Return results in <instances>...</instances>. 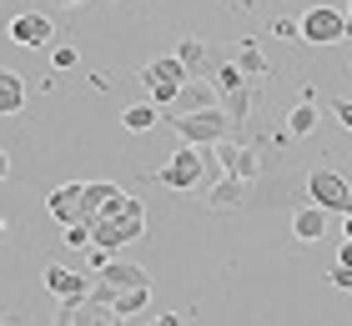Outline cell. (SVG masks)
I'll use <instances>...</instances> for the list:
<instances>
[{
	"mask_svg": "<svg viewBox=\"0 0 352 326\" xmlns=\"http://www.w3.org/2000/svg\"><path fill=\"white\" fill-rule=\"evenodd\" d=\"M91 236H96V246H106L111 256H116L121 246H131V241L146 236V206H141L131 191H121L116 201L91 221Z\"/></svg>",
	"mask_w": 352,
	"mask_h": 326,
	"instance_id": "obj_1",
	"label": "cell"
},
{
	"mask_svg": "<svg viewBox=\"0 0 352 326\" xmlns=\"http://www.w3.org/2000/svg\"><path fill=\"white\" fill-rule=\"evenodd\" d=\"M217 156H221V171H232V176H247V181H257V171H262V156L252 151V145H242V141H221L217 145Z\"/></svg>",
	"mask_w": 352,
	"mask_h": 326,
	"instance_id": "obj_12",
	"label": "cell"
},
{
	"mask_svg": "<svg viewBox=\"0 0 352 326\" xmlns=\"http://www.w3.org/2000/svg\"><path fill=\"white\" fill-rule=\"evenodd\" d=\"M347 15H352V5H347Z\"/></svg>",
	"mask_w": 352,
	"mask_h": 326,
	"instance_id": "obj_30",
	"label": "cell"
},
{
	"mask_svg": "<svg viewBox=\"0 0 352 326\" xmlns=\"http://www.w3.org/2000/svg\"><path fill=\"white\" fill-rule=\"evenodd\" d=\"M56 5H60V10H76V5H86V0H56Z\"/></svg>",
	"mask_w": 352,
	"mask_h": 326,
	"instance_id": "obj_27",
	"label": "cell"
},
{
	"mask_svg": "<svg viewBox=\"0 0 352 326\" xmlns=\"http://www.w3.org/2000/svg\"><path fill=\"white\" fill-rule=\"evenodd\" d=\"M45 211H51V221H60V226L81 221V211H86V181H66V186H56L51 196H45Z\"/></svg>",
	"mask_w": 352,
	"mask_h": 326,
	"instance_id": "obj_10",
	"label": "cell"
},
{
	"mask_svg": "<svg viewBox=\"0 0 352 326\" xmlns=\"http://www.w3.org/2000/svg\"><path fill=\"white\" fill-rule=\"evenodd\" d=\"M21 106H25L21 71H0V116H21Z\"/></svg>",
	"mask_w": 352,
	"mask_h": 326,
	"instance_id": "obj_17",
	"label": "cell"
},
{
	"mask_svg": "<svg viewBox=\"0 0 352 326\" xmlns=\"http://www.w3.org/2000/svg\"><path fill=\"white\" fill-rule=\"evenodd\" d=\"M141 281H151L146 266H136V261H111V266L101 271V281L91 286V306H111L126 286H141Z\"/></svg>",
	"mask_w": 352,
	"mask_h": 326,
	"instance_id": "obj_7",
	"label": "cell"
},
{
	"mask_svg": "<svg viewBox=\"0 0 352 326\" xmlns=\"http://www.w3.org/2000/svg\"><path fill=\"white\" fill-rule=\"evenodd\" d=\"M91 286L96 281H86V276L71 271V266H45V291L60 296V301H86L91 306Z\"/></svg>",
	"mask_w": 352,
	"mask_h": 326,
	"instance_id": "obj_11",
	"label": "cell"
},
{
	"mask_svg": "<svg viewBox=\"0 0 352 326\" xmlns=\"http://www.w3.org/2000/svg\"><path fill=\"white\" fill-rule=\"evenodd\" d=\"M111 5H116V0H111Z\"/></svg>",
	"mask_w": 352,
	"mask_h": 326,
	"instance_id": "obj_31",
	"label": "cell"
},
{
	"mask_svg": "<svg viewBox=\"0 0 352 326\" xmlns=\"http://www.w3.org/2000/svg\"><path fill=\"white\" fill-rule=\"evenodd\" d=\"M327 216H332V211H322L317 201L297 206V211H292V236L302 241V246H317V241L327 236Z\"/></svg>",
	"mask_w": 352,
	"mask_h": 326,
	"instance_id": "obj_13",
	"label": "cell"
},
{
	"mask_svg": "<svg viewBox=\"0 0 352 326\" xmlns=\"http://www.w3.org/2000/svg\"><path fill=\"white\" fill-rule=\"evenodd\" d=\"M206 106H221V91H217V80H201V75H191L182 95H176V110H206Z\"/></svg>",
	"mask_w": 352,
	"mask_h": 326,
	"instance_id": "obj_14",
	"label": "cell"
},
{
	"mask_svg": "<svg viewBox=\"0 0 352 326\" xmlns=\"http://www.w3.org/2000/svg\"><path fill=\"white\" fill-rule=\"evenodd\" d=\"M151 306V281H141V286H126L116 301H111V312H116L121 321H131V316H141Z\"/></svg>",
	"mask_w": 352,
	"mask_h": 326,
	"instance_id": "obj_16",
	"label": "cell"
},
{
	"mask_svg": "<svg viewBox=\"0 0 352 326\" xmlns=\"http://www.w3.org/2000/svg\"><path fill=\"white\" fill-rule=\"evenodd\" d=\"M247 186H252L247 176H232V171H227V176H221V186L206 196V206H212V211H236V206L247 201Z\"/></svg>",
	"mask_w": 352,
	"mask_h": 326,
	"instance_id": "obj_15",
	"label": "cell"
},
{
	"mask_svg": "<svg viewBox=\"0 0 352 326\" xmlns=\"http://www.w3.org/2000/svg\"><path fill=\"white\" fill-rule=\"evenodd\" d=\"M116 196H121L116 181H86V211H81V221H96L111 201H116Z\"/></svg>",
	"mask_w": 352,
	"mask_h": 326,
	"instance_id": "obj_19",
	"label": "cell"
},
{
	"mask_svg": "<svg viewBox=\"0 0 352 326\" xmlns=\"http://www.w3.org/2000/svg\"><path fill=\"white\" fill-rule=\"evenodd\" d=\"M51 65H56V71H76V65H81V51H76V45H56Z\"/></svg>",
	"mask_w": 352,
	"mask_h": 326,
	"instance_id": "obj_23",
	"label": "cell"
},
{
	"mask_svg": "<svg viewBox=\"0 0 352 326\" xmlns=\"http://www.w3.org/2000/svg\"><path fill=\"white\" fill-rule=\"evenodd\" d=\"M347 21H352V15H347ZM347 40H352V25H347Z\"/></svg>",
	"mask_w": 352,
	"mask_h": 326,
	"instance_id": "obj_29",
	"label": "cell"
},
{
	"mask_svg": "<svg viewBox=\"0 0 352 326\" xmlns=\"http://www.w3.org/2000/svg\"><path fill=\"white\" fill-rule=\"evenodd\" d=\"M212 80H217V91H221V110L242 126L247 116H252V75L236 65V56L232 60H217L212 65Z\"/></svg>",
	"mask_w": 352,
	"mask_h": 326,
	"instance_id": "obj_3",
	"label": "cell"
},
{
	"mask_svg": "<svg viewBox=\"0 0 352 326\" xmlns=\"http://www.w3.org/2000/svg\"><path fill=\"white\" fill-rule=\"evenodd\" d=\"M186 80H191V71H186L182 56H156V60H146V71H141V86H146V95L156 106H176V95H182Z\"/></svg>",
	"mask_w": 352,
	"mask_h": 326,
	"instance_id": "obj_4",
	"label": "cell"
},
{
	"mask_svg": "<svg viewBox=\"0 0 352 326\" xmlns=\"http://www.w3.org/2000/svg\"><path fill=\"white\" fill-rule=\"evenodd\" d=\"M338 261H342V266H352V236L342 241V251H338Z\"/></svg>",
	"mask_w": 352,
	"mask_h": 326,
	"instance_id": "obj_26",
	"label": "cell"
},
{
	"mask_svg": "<svg viewBox=\"0 0 352 326\" xmlns=\"http://www.w3.org/2000/svg\"><path fill=\"white\" fill-rule=\"evenodd\" d=\"M327 110L342 121V130H352V101H342V95H338V101H327Z\"/></svg>",
	"mask_w": 352,
	"mask_h": 326,
	"instance_id": "obj_25",
	"label": "cell"
},
{
	"mask_svg": "<svg viewBox=\"0 0 352 326\" xmlns=\"http://www.w3.org/2000/svg\"><path fill=\"white\" fill-rule=\"evenodd\" d=\"M342 236H352V211H347V216H342Z\"/></svg>",
	"mask_w": 352,
	"mask_h": 326,
	"instance_id": "obj_28",
	"label": "cell"
},
{
	"mask_svg": "<svg viewBox=\"0 0 352 326\" xmlns=\"http://www.w3.org/2000/svg\"><path fill=\"white\" fill-rule=\"evenodd\" d=\"M10 40L25 45V51H45V45L56 40V21H51V15H41V10L15 15V21H10Z\"/></svg>",
	"mask_w": 352,
	"mask_h": 326,
	"instance_id": "obj_9",
	"label": "cell"
},
{
	"mask_svg": "<svg viewBox=\"0 0 352 326\" xmlns=\"http://www.w3.org/2000/svg\"><path fill=\"white\" fill-rule=\"evenodd\" d=\"M347 15L342 10H332V5H312L307 15H302V40L307 45H338L347 40Z\"/></svg>",
	"mask_w": 352,
	"mask_h": 326,
	"instance_id": "obj_8",
	"label": "cell"
},
{
	"mask_svg": "<svg viewBox=\"0 0 352 326\" xmlns=\"http://www.w3.org/2000/svg\"><path fill=\"white\" fill-rule=\"evenodd\" d=\"M307 196L322 211H332V216H347L352 211V186H347V176L342 171H327V166H317L307 176Z\"/></svg>",
	"mask_w": 352,
	"mask_h": 326,
	"instance_id": "obj_6",
	"label": "cell"
},
{
	"mask_svg": "<svg viewBox=\"0 0 352 326\" xmlns=\"http://www.w3.org/2000/svg\"><path fill=\"white\" fill-rule=\"evenodd\" d=\"M176 56L186 60V71H191V75H212V71H206V65H212V45H206V40H197V36H182Z\"/></svg>",
	"mask_w": 352,
	"mask_h": 326,
	"instance_id": "obj_20",
	"label": "cell"
},
{
	"mask_svg": "<svg viewBox=\"0 0 352 326\" xmlns=\"http://www.w3.org/2000/svg\"><path fill=\"white\" fill-rule=\"evenodd\" d=\"M171 126H176V136L182 141H191V145H221L232 136V116L221 106H206V110H176V116H166Z\"/></svg>",
	"mask_w": 352,
	"mask_h": 326,
	"instance_id": "obj_2",
	"label": "cell"
},
{
	"mask_svg": "<svg viewBox=\"0 0 352 326\" xmlns=\"http://www.w3.org/2000/svg\"><path fill=\"white\" fill-rule=\"evenodd\" d=\"M327 281L338 286V291H347V296H352V266H342V261H338V266L327 271Z\"/></svg>",
	"mask_w": 352,
	"mask_h": 326,
	"instance_id": "obj_24",
	"label": "cell"
},
{
	"mask_svg": "<svg viewBox=\"0 0 352 326\" xmlns=\"http://www.w3.org/2000/svg\"><path fill=\"white\" fill-rule=\"evenodd\" d=\"M236 65H242V71H247L252 80H262V75H272V71H267V56L257 51V40H242V51H236Z\"/></svg>",
	"mask_w": 352,
	"mask_h": 326,
	"instance_id": "obj_22",
	"label": "cell"
},
{
	"mask_svg": "<svg viewBox=\"0 0 352 326\" xmlns=\"http://www.w3.org/2000/svg\"><path fill=\"white\" fill-rule=\"evenodd\" d=\"M201 176H206V145H191V141H182L171 151V161L162 171H156V181H162L166 191H197L201 186Z\"/></svg>",
	"mask_w": 352,
	"mask_h": 326,
	"instance_id": "obj_5",
	"label": "cell"
},
{
	"mask_svg": "<svg viewBox=\"0 0 352 326\" xmlns=\"http://www.w3.org/2000/svg\"><path fill=\"white\" fill-rule=\"evenodd\" d=\"M317 121H322V116H317V95H302V101L292 106V116H287V130L302 141V136H312V130H317Z\"/></svg>",
	"mask_w": 352,
	"mask_h": 326,
	"instance_id": "obj_21",
	"label": "cell"
},
{
	"mask_svg": "<svg viewBox=\"0 0 352 326\" xmlns=\"http://www.w3.org/2000/svg\"><path fill=\"white\" fill-rule=\"evenodd\" d=\"M156 110H162L156 101H136V106H126V110H121V126L131 130V136H146V130H156V121H162Z\"/></svg>",
	"mask_w": 352,
	"mask_h": 326,
	"instance_id": "obj_18",
	"label": "cell"
}]
</instances>
